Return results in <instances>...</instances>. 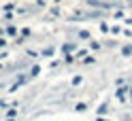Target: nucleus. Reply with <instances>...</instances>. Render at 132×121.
<instances>
[{
    "label": "nucleus",
    "instance_id": "obj_9",
    "mask_svg": "<svg viewBox=\"0 0 132 121\" xmlns=\"http://www.w3.org/2000/svg\"><path fill=\"white\" fill-rule=\"evenodd\" d=\"M79 38H89V32L87 30H81L79 32Z\"/></svg>",
    "mask_w": 132,
    "mask_h": 121
},
{
    "label": "nucleus",
    "instance_id": "obj_16",
    "mask_svg": "<svg viewBox=\"0 0 132 121\" xmlns=\"http://www.w3.org/2000/svg\"><path fill=\"white\" fill-rule=\"evenodd\" d=\"M2 32H6V30H2V28H0V36H2Z\"/></svg>",
    "mask_w": 132,
    "mask_h": 121
},
{
    "label": "nucleus",
    "instance_id": "obj_11",
    "mask_svg": "<svg viewBox=\"0 0 132 121\" xmlns=\"http://www.w3.org/2000/svg\"><path fill=\"white\" fill-rule=\"evenodd\" d=\"M117 98H119V100L126 98V89H119V91H117Z\"/></svg>",
    "mask_w": 132,
    "mask_h": 121
},
{
    "label": "nucleus",
    "instance_id": "obj_4",
    "mask_svg": "<svg viewBox=\"0 0 132 121\" xmlns=\"http://www.w3.org/2000/svg\"><path fill=\"white\" fill-rule=\"evenodd\" d=\"M121 53H123V55H132V45H126V47L121 49Z\"/></svg>",
    "mask_w": 132,
    "mask_h": 121
},
{
    "label": "nucleus",
    "instance_id": "obj_3",
    "mask_svg": "<svg viewBox=\"0 0 132 121\" xmlns=\"http://www.w3.org/2000/svg\"><path fill=\"white\" fill-rule=\"evenodd\" d=\"M38 72H40V66L36 64V66H32V70H30V77H36Z\"/></svg>",
    "mask_w": 132,
    "mask_h": 121
},
{
    "label": "nucleus",
    "instance_id": "obj_13",
    "mask_svg": "<svg viewBox=\"0 0 132 121\" xmlns=\"http://www.w3.org/2000/svg\"><path fill=\"white\" fill-rule=\"evenodd\" d=\"M92 62H94V58H92V55H87V58L83 60V64H92Z\"/></svg>",
    "mask_w": 132,
    "mask_h": 121
},
{
    "label": "nucleus",
    "instance_id": "obj_14",
    "mask_svg": "<svg viewBox=\"0 0 132 121\" xmlns=\"http://www.w3.org/2000/svg\"><path fill=\"white\" fill-rule=\"evenodd\" d=\"M100 30H102V32H109L111 28H109V26H106V23H100Z\"/></svg>",
    "mask_w": 132,
    "mask_h": 121
},
{
    "label": "nucleus",
    "instance_id": "obj_6",
    "mask_svg": "<svg viewBox=\"0 0 132 121\" xmlns=\"http://www.w3.org/2000/svg\"><path fill=\"white\" fill-rule=\"evenodd\" d=\"M106 108H109V106H106V102H104V104H100V108H98V115H104Z\"/></svg>",
    "mask_w": 132,
    "mask_h": 121
},
{
    "label": "nucleus",
    "instance_id": "obj_15",
    "mask_svg": "<svg viewBox=\"0 0 132 121\" xmlns=\"http://www.w3.org/2000/svg\"><path fill=\"white\" fill-rule=\"evenodd\" d=\"M4 45H6V40H4V38H0V49H2Z\"/></svg>",
    "mask_w": 132,
    "mask_h": 121
},
{
    "label": "nucleus",
    "instance_id": "obj_12",
    "mask_svg": "<svg viewBox=\"0 0 132 121\" xmlns=\"http://www.w3.org/2000/svg\"><path fill=\"white\" fill-rule=\"evenodd\" d=\"M62 51H64V53H68V51H72V45H64V47H62Z\"/></svg>",
    "mask_w": 132,
    "mask_h": 121
},
{
    "label": "nucleus",
    "instance_id": "obj_7",
    "mask_svg": "<svg viewBox=\"0 0 132 121\" xmlns=\"http://www.w3.org/2000/svg\"><path fill=\"white\" fill-rule=\"evenodd\" d=\"M89 49H100V43H98V40H92V43H89Z\"/></svg>",
    "mask_w": 132,
    "mask_h": 121
},
{
    "label": "nucleus",
    "instance_id": "obj_17",
    "mask_svg": "<svg viewBox=\"0 0 132 121\" xmlns=\"http://www.w3.org/2000/svg\"><path fill=\"white\" fill-rule=\"evenodd\" d=\"M130 94H132V89H130Z\"/></svg>",
    "mask_w": 132,
    "mask_h": 121
},
{
    "label": "nucleus",
    "instance_id": "obj_10",
    "mask_svg": "<svg viewBox=\"0 0 132 121\" xmlns=\"http://www.w3.org/2000/svg\"><path fill=\"white\" fill-rule=\"evenodd\" d=\"M6 117H9V119H13V117H17V113H15V110H11V108H9V110H6Z\"/></svg>",
    "mask_w": 132,
    "mask_h": 121
},
{
    "label": "nucleus",
    "instance_id": "obj_8",
    "mask_svg": "<svg viewBox=\"0 0 132 121\" xmlns=\"http://www.w3.org/2000/svg\"><path fill=\"white\" fill-rule=\"evenodd\" d=\"M64 62H66V64H72V62H75V58H72L70 53H66V58H64Z\"/></svg>",
    "mask_w": 132,
    "mask_h": 121
},
{
    "label": "nucleus",
    "instance_id": "obj_2",
    "mask_svg": "<svg viewBox=\"0 0 132 121\" xmlns=\"http://www.w3.org/2000/svg\"><path fill=\"white\" fill-rule=\"evenodd\" d=\"M85 108H87V104H85V102H79L77 106H75V110H77V113H83Z\"/></svg>",
    "mask_w": 132,
    "mask_h": 121
},
{
    "label": "nucleus",
    "instance_id": "obj_5",
    "mask_svg": "<svg viewBox=\"0 0 132 121\" xmlns=\"http://www.w3.org/2000/svg\"><path fill=\"white\" fill-rule=\"evenodd\" d=\"M43 55H45V58H51V55H53V47H47V49L43 51Z\"/></svg>",
    "mask_w": 132,
    "mask_h": 121
},
{
    "label": "nucleus",
    "instance_id": "obj_1",
    "mask_svg": "<svg viewBox=\"0 0 132 121\" xmlns=\"http://www.w3.org/2000/svg\"><path fill=\"white\" fill-rule=\"evenodd\" d=\"M6 34L9 36H17V28L15 26H6Z\"/></svg>",
    "mask_w": 132,
    "mask_h": 121
}]
</instances>
